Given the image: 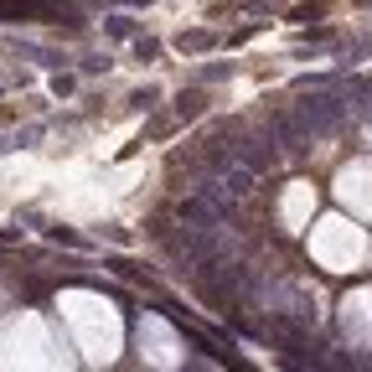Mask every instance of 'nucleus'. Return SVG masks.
Wrapping results in <instances>:
<instances>
[{"label": "nucleus", "instance_id": "nucleus-2", "mask_svg": "<svg viewBox=\"0 0 372 372\" xmlns=\"http://www.w3.org/2000/svg\"><path fill=\"white\" fill-rule=\"evenodd\" d=\"M196 114H202V93H181V99H176V114H171V119H196Z\"/></svg>", "mask_w": 372, "mask_h": 372}, {"label": "nucleus", "instance_id": "nucleus-3", "mask_svg": "<svg viewBox=\"0 0 372 372\" xmlns=\"http://www.w3.org/2000/svg\"><path fill=\"white\" fill-rule=\"evenodd\" d=\"M109 31H114V36H129V31H135V21H129V16H114Z\"/></svg>", "mask_w": 372, "mask_h": 372}, {"label": "nucleus", "instance_id": "nucleus-1", "mask_svg": "<svg viewBox=\"0 0 372 372\" xmlns=\"http://www.w3.org/2000/svg\"><path fill=\"white\" fill-rule=\"evenodd\" d=\"M295 114L305 119L310 135H326V129H336L341 119H347V99H336V93H310V99L295 103Z\"/></svg>", "mask_w": 372, "mask_h": 372}, {"label": "nucleus", "instance_id": "nucleus-4", "mask_svg": "<svg viewBox=\"0 0 372 372\" xmlns=\"http://www.w3.org/2000/svg\"><path fill=\"white\" fill-rule=\"evenodd\" d=\"M196 47H207V36H202V31H192V36H181V52H196Z\"/></svg>", "mask_w": 372, "mask_h": 372}]
</instances>
